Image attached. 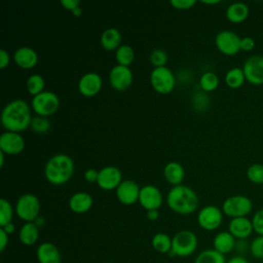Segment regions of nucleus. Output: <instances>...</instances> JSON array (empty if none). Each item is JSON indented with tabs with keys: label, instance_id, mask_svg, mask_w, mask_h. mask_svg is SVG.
Segmentation results:
<instances>
[{
	"label": "nucleus",
	"instance_id": "f257e3e1",
	"mask_svg": "<svg viewBox=\"0 0 263 263\" xmlns=\"http://www.w3.org/2000/svg\"><path fill=\"white\" fill-rule=\"evenodd\" d=\"M32 119L31 107L23 99L10 101L1 113V123L7 132H22L30 126Z\"/></svg>",
	"mask_w": 263,
	"mask_h": 263
},
{
	"label": "nucleus",
	"instance_id": "f03ea898",
	"mask_svg": "<svg viewBox=\"0 0 263 263\" xmlns=\"http://www.w3.org/2000/svg\"><path fill=\"white\" fill-rule=\"evenodd\" d=\"M168 208L178 214L189 215L197 210L199 200L193 189L186 185L174 186L166 195Z\"/></svg>",
	"mask_w": 263,
	"mask_h": 263
},
{
	"label": "nucleus",
	"instance_id": "7ed1b4c3",
	"mask_svg": "<svg viewBox=\"0 0 263 263\" xmlns=\"http://www.w3.org/2000/svg\"><path fill=\"white\" fill-rule=\"evenodd\" d=\"M73 159L64 153L51 156L45 164L44 176L52 185H63L67 183L74 174Z\"/></svg>",
	"mask_w": 263,
	"mask_h": 263
},
{
	"label": "nucleus",
	"instance_id": "20e7f679",
	"mask_svg": "<svg viewBox=\"0 0 263 263\" xmlns=\"http://www.w3.org/2000/svg\"><path fill=\"white\" fill-rule=\"evenodd\" d=\"M197 236L190 230H181L172 238L171 254L179 257L192 255L197 248Z\"/></svg>",
	"mask_w": 263,
	"mask_h": 263
},
{
	"label": "nucleus",
	"instance_id": "39448f33",
	"mask_svg": "<svg viewBox=\"0 0 263 263\" xmlns=\"http://www.w3.org/2000/svg\"><path fill=\"white\" fill-rule=\"evenodd\" d=\"M60 106V99L57 93L50 90H43L37 96H34L31 102L33 111L43 117H48L57 112Z\"/></svg>",
	"mask_w": 263,
	"mask_h": 263
},
{
	"label": "nucleus",
	"instance_id": "423d86ee",
	"mask_svg": "<svg viewBox=\"0 0 263 263\" xmlns=\"http://www.w3.org/2000/svg\"><path fill=\"white\" fill-rule=\"evenodd\" d=\"M253 210V202L251 198L246 195H232L227 197L222 204V212L227 217L240 218L247 217Z\"/></svg>",
	"mask_w": 263,
	"mask_h": 263
},
{
	"label": "nucleus",
	"instance_id": "0eeeda50",
	"mask_svg": "<svg viewBox=\"0 0 263 263\" xmlns=\"http://www.w3.org/2000/svg\"><path fill=\"white\" fill-rule=\"evenodd\" d=\"M40 201L35 194L25 193L21 195L15 204V212L20 219L25 222H34L40 213Z\"/></svg>",
	"mask_w": 263,
	"mask_h": 263
},
{
	"label": "nucleus",
	"instance_id": "6e6552de",
	"mask_svg": "<svg viewBox=\"0 0 263 263\" xmlns=\"http://www.w3.org/2000/svg\"><path fill=\"white\" fill-rule=\"evenodd\" d=\"M150 82L154 90L161 95H167L173 91L176 78L172 70L167 67L154 68L150 74Z\"/></svg>",
	"mask_w": 263,
	"mask_h": 263
},
{
	"label": "nucleus",
	"instance_id": "1a4fd4ad",
	"mask_svg": "<svg viewBox=\"0 0 263 263\" xmlns=\"http://www.w3.org/2000/svg\"><path fill=\"white\" fill-rule=\"evenodd\" d=\"M240 37L230 30L220 31L215 37L216 47L225 55H234L240 51Z\"/></svg>",
	"mask_w": 263,
	"mask_h": 263
},
{
	"label": "nucleus",
	"instance_id": "9d476101",
	"mask_svg": "<svg viewBox=\"0 0 263 263\" xmlns=\"http://www.w3.org/2000/svg\"><path fill=\"white\" fill-rule=\"evenodd\" d=\"M197 222L198 225L204 230H216L223 222V212L216 205H205L198 212Z\"/></svg>",
	"mask_w": 263,
	"mask_h": 263
},
{
	"label": "nucleus",
	"instance_id": "9b49d317",
	"mask_svg": "<svg viewBox=\"0 0 263 263\" xmlns=\"http://www.w3.org/2000/svg\"><path fill=\"white\" fill-rule=\"evenodd\" d=\"M246 80L253 85L263 84V55L253 54L246 60L242 66Z\"/></svg>",
	"mask_w": 263,
	"mask_h": 263
},
{
	"label": "nucleus",
	"instance_id": "f8f14e48",
	"mask_svg": "<svg viewBox=\"0 0 263 263\" xmlns=\"http://www.w3.org/2000/svg\"><path fill=\"white\" fill-rule=\"evenodd\" d=\"M109 81L115 90L124 91L133 83V72L129 67L117 64L110 70Z\"/></svg>",
	"mask_w": 263,
	"mask_h": 263
},
{
	"label": "nucleus",
	"instance_id": "ddd939ff",
	"mask_svg": "<svg viewBox=\"0 0 263 263\" xmlns=\"http://www.w3.org/2000/svg\"><path fill=\"white\" fill-rule=\"evenodd\" d=\"M25 149V140L20 133L4 132L0 136V151L4 154L15 155Z\"/></svg>",
	"mask_w": 263,
	"mask_h": 263
},
{
	"label": "nucleus",
	"instance_id": "4468645a",
	"mask_svg": "<svg viewBox=\"0 0 263 263\" xmlns=\"http://www.w3.org/2000/svg\"><path fill=\"white\" fill-rule=\"evenodd\" d=\"M122 182V174L120 170L113 165H108L99 171L97 184L104 190L116 189Z\"/></svg>",
	"mask_w": 263,
	"mask_h": 263
},
{
	"label": "nucleus",
	"instance_id": "2eb2a0df",
	"mask_svg": "<svg viewBox=\"0 0 263 263\" xmlns=\"http://www.w3.org/2000/svg\"><path fill=\"white\" fill-rule=\"evenodd\" d=\"M139 202L146 211L158 210L162 204V194L156 186L145 185L141 187Z\"/></svg>",
	"mask_w": 263,
	"mask_h": 263
},
{
	"label": "nucleus",
	"instance_id": "dca6fc26",
	"mask_svg": "<svg viewBox=\"0 0 263 263\" xmlns=\"http://www.w3.org/2000/svg\"><path fill=\"white\" fill-rule=\"evenodd\" d=\"M140 190L141 188L135 181L123 180L116 188V196L122 204H134L139 201Z\"/></svg>",
	"mask_w": 263,
	"mask_h": 263
},
{
	"label": "nucleus",
	"instance_id": "f3484780",
	"mask_svg": "<svg viewBox=\"0 0 263 263\" xmlns=\"http://www.w3.org/2000/svg\"><path fill=\"white\" fill-rule=\"evenodd\" d=\"M102 77L96 72H87L78 81V90L82 96H96L102 88Z\"/></svg>",
	"mask_w": 263,
	"mask_h": 263
},
{
	"label": "nucleus",
	"instance_id": "a211bd4d",
	"mask_svg": "<svg viewBox=\"0 0 263 263\" xmlns=\"http://www.w3.org/2000/svg\"><path fill=\"white\" fill-rule=\"evenodd\" d=\"M228 231L236 239H247L254 231L252 220L248 217L233 218L228 224Z\"/></svg>",
	"mask_w": 263,
	"mask_h": 263
},
{
	"label": "nucleus",
	"instance_id": "6ab92c4d",
	"mask_svg": "<svg viewBox=\"0 0 263 263\" xmlns=\"http://www.w3.org/2000/svg\"><path fill=\"white\" fill-rule=\"evenodd\" d=\"M14 63L22 69H32L38 63V54L35 49L29 46L18 47L13 53Z\"/></svg>",
	"mask_w": 263,
	"mask_h": 263
},
{
	"label": "nucleus",
	"instance_id": "aec40b11",
	"mask_svg": "<svg viewBox=\"0 0 263 263\" xmlns=\"http://www.w3.org/2000/svg\"><path fill=\"white\" fill-rule=\"evenodd\" d=\"M39 263H61V253L59 248L52 242H42L36 252Z\"/></svg>",
	"mask_w": 263,
	"mask_h": 263
},
{
	"label": "nucleus",
	"instance_id": "412c9836",
	"mask_svg": "<svg viewBox=\"0 0 263 263\" xmlns=\"http://www.w3.org/2000/svg\"><path fill=\"white\" fill-rule=\"evenodd\" d=\"M93 200L87 192H76L69 199V208L76 214H84L88 212L92 206Z\"/></svg>",
	"mask_w": 263,
	"mask_h": 263
},
{
	"label": "nucleus",
	"instance_id": "4be33fe9",
	"mask_svg": "<svg viewBox=\"0 0 263 263\" xmlns=\"http://www.w3.org/2000/svg\"><path fill=\"white\" fill-rule=\"evenodd\" d=\"M236 238L229 231L219 232L213 239L214 250L221 253L222 255L228 254L236 246Z\"/></svg>",
	"mask_w": 263,
	"mask_h": 263
},
{
	"label": "nucleus",
	"instance_id": "5701e85b",
	"mask_svg": "<svg viewBox=\"0 0 263 263\" xmlns=\"http://www.w3.org/2000/svg\"><path fill=\"white\" fill-rule=\"evenodd\" d=\"M249 6L243 2H233L226 9V17L233 24H239L249 16Z\"/></svg>",
	"mask_w": 263,
	"mask_h": 263
},
{
	"label": "nucleus",
	"instance_id": "b1692460",
	"mask_svg": "<svg viewBox=\"0 0 263 263\" xmlns=\"http://www.w3.org/2000/svg\"><path fill=\"white\" fill-rule=\"evenodd\" d=\"M163 177L170 184L174 186L181 185L185 177L184 167L179 162L171 161L166 163L163 168Z\"/></svg>",
	"mask_w": 263,
	"mask_h": 263
},
{
	"label": "nucleus",
	"instance_id": "393cba45",
	"mask_svg": "<svg viewBox=\"0 0 263 263\" xmlns=\"http://www.w3.org/2000/svg\"><path fill=\"white\" fill-rule=\"evenodd\" d=\"M121 34L115 28L106 29L101 35V44L108 51L116 50L120 46Z\"/></svg>",
	"mask_w": 263,
	"mask_h": 263
},
{
	"label": "nucleus",
	"instance_id": "a878e982",
	"mask_svg": "<svg viewBox=\"0 0 263 263\" xmlns=\"http://www.w3.org/2000/svg\"><path fill=\"white\" fill-rule=\"evenodd\" d=\"M20 240L25 246H33L39 237V227L34 222H25L18 232Z\"/></svg>",
	"mask_w": 263,
	"mask_h": 263
},
{
	"label": "nucleus",
	"instance_id": "bb28decb",
	"mask_svg": "<svg viewBox=\"0 0 263 263\" xmlns=\"http://www.w3.org/2000/svg\"><path fill=\"white\" fill-rule=\"evenodd\" d=\"M225 83L230 88H239L246 81V76L242 71V68L234 67L227 71L225 74Z\"/></svg>",
	"mask_w": 263,
	"mask_h": 263
},
{
	"label": "nucleus",
	"instance_id": "cd10ccee",
	"mask_svg": "<svg viewBox=\"0 0 263 263\" xmlns=\"http://www.w3.org/2000/svg\"><path fill=\"white\" fill-rule=\"evenodd\" d=\"M151 242H152L153 249L158 253L166 254L172 251V238L163 232L156 233L152 237Z\"/></svg>",
	"mask_w": 263,
	"mask_h": 263
},
{
	"label": "nucleus",
	"instance_id": "c85d7f7f",
	"mask_svg": "<svg viewBox=\"0 0 263 263\" xmlns=\"http://www.w3.org/2000/svg\"><path fill=\"white\" fill-rule=\"evenodd\" d=\"M115 58H116L118 65L128 67L135 60V52H134L133 47L127 44L120 45L115 50Z\"/></svg>",
	"mask_w": 263,
	"mask_h": 263
},
{
	"label": "nucleus",
	"instance_id": "c756f323",
	"mask_svg": "<svg viewBox=\"0 0 263 263\" xmlns=\"http://www.w3.org/2000/svg\"><path fill=\"white\" fill-rule=\"evenodd\" d=\"M194 263H226L224 255L214 249H209L200 252Z\"/></svg>",
	"mask_w": 263,
	"mask_h": 263
},
{
	"label": "nucleus",
	"instance_id": "7c9ffc66",
	"mask_svg": "<svg viewBox=\"0 0 263 263\" xmlns=\"http://www.w3.org/2000/svg\"><path fill=\"white\" fill-rule=\"evenodd\" d=\"M45 81L40 74H32L28 77L26 82V87L29 93L37 96L44 90Z\"/></svg>",
	"mask_w": 263,
	"mask_h": 263
},
{
	"label": "nucleus",
	"instance_id": "2f4dec72",
	"mask_svg": "<svg viewBox=\"0 0 263 263\" xmlns=\"http://www.w3.org/2000/svg\"><path fill=\"white\" fill-rule=\"evenodd\" d=\"M199 85L204 91H213L219 86V77L214 72H204L199 78Z\"/></svg>",
	"mask_w": 263,
	"mask_h": 263
},
{
	"label": "nucleus",
	"instance_id": "473e14b6",
	"mask_svg": "<svg viewBox=\"0 0 263 263\" xmlns=\"http://www.w3.org/2000/svg\"><path fill=\"white\" fill-rule=\"evenodd\" d=\"M13 217V210L11 203L5 199H0V226L4 227L5 225L11 223Z\"/></svg>",
	"mask_w": 263,
	"mask_h": 263
},
{
	"label": "nucleus",
	"instance_id": "72a5a7b5",
	"mask_svg": "<svg viewBox=\"0 0 263 263\" xmlns=\"http://www.w3.org/2000/svg\"><path fill=\"white\" fill-rule=\"evenodd\" d=\"M247 178L254 184H263V164H251L247 170Z\"/></svg>",
	"mask_w": 263,
	"mask_h": 263
},
{
	"label": "nucleus",
	"instance_id": "f704fd0d",
	"mask_svg": "<svg viewBox=\"0 0 263 263\" xmlns=\"http://www.w3.org/2000/svg\"><path fill=\"white\" fill-rule=\"evenodd\" d=\"M30 127L36 134H45L50 128V122L47 119V117L37 115L33 117Z\"/></svg>",
	"mask_w": 263,
	"mask_h": 263
},
{
	"label": "nucleus",
	"instance_id": "c9c22d12",
	"mask_svg": "<svg viewBox=\"0 0 263 263\" xmlns=\"http://www.w3.org/2000/svg\"><path fill=\"white\" fill-rule=\"evenodd\" d=\"M149 60H150L151 64L154 66V68L164 67L167 62V54L163 49L156 48L150 53Z\"/></svg>",
	"mask_w": 263,
	"mask_h": 263
},
{
	"label": "nucleus",
	"instance_id": "e433bc0d",
	"mask_svg": "<svg viewBox=\"0 0 263 263\" xmlns=\"http://www.w3.org/2000/svg\"><path fill=\"white\" fill-rule=\"evenodd\" d=\"M250 253L256 259H263V236L258 235L251 241Z\"/></svg>",
	"mask_w": 263,
	"mask_h": 263
},
{
	"label": "nucleus",
	"instance_id": "4c0bfd02",
	"mask_svg": "<svg viewBox=\"0 0 263 263\" xmlns=\"http://www.w3.org/2000/svg\"><path fill=\"white\" fill-rule=\"evenodd\" d=\"M251 220H252L254 232H256L258 235L263 236V209L258 210L253 215V218Z\"/></svg>",
	"mask_w": 263,
	"mask_h": 263
},
{
	"label": "nucleus",
	"instance_id": "58836bf2",
	"mask_svg": "<svg viewBox=\"0 0 263 263\" xmlns=\"http://www.w3.org/2000/svg\"><path fill=\"white\" fill-rule=\"evenodd\" d=\"M171 5H173L177 9H190L192 8L196 1L195 0H171Z\"/></svg>",
	"mask_w": 263,
	"mask_h": 263
},
{
	"label": "nucleus",
	"instance_id": "ea45409f",
	"mask_svg": "<svg viewBox=\"0 0 263 263\" xmlns=\"http://www.w3.org/2000/svg\"><path fill=\"white\" fill-rule=\"evenodd\" d=\"M255 40L252 37H242L240 39V50L242 51H251L255 47Z\"/></svg>",
	"mask_w": 263,
	"mask_h": 263
},
{
	"label": "nucleus",
	"instance_id": "a19ab883",
	"mask_svg": "<svg viewBox=\"0 0 263 263\" xmlns=\"http://www.w3.org/2000/svg\"><path fill=\"white\" fill-rule=\"evenodd\" d=\"M98 177H99V171H97L96 168H87L84 172V179L88 183H95V182L97 183Z\"/></svg>",
	"mask_w": 263,
	"mask_h": 263
},
{
	"label": "nucleus",
	"instance_id": "79ce46f5",
	"mask_svg": "<svg viewBox=\"0 0 263 263\" xmlns=\"http://www.w3.org/2000/svg\"><path fill=\"white\" fill-rule=\"evenodd\" d=\"M201 103L206 107L208 106V97L204 96L203 93H196L193 97V105H194V107H197L198 109H201V105H200Z\"/></svg>",
	"mask_w": 263,
	"mask_h": 263
},
{
	"label": "nucleus",
	"instance_id": "37998d69",
	"mask_svg": "<svg viewBox=\"0 0 263 263\" xmlns=\"http://www.w3.org/2000/svg\"><path fill=\"white\" fill-rule=\"evenodd\" d=\"M61 4L63 5L64 8L73 11L74 9H76L77 7H79L80 5V1L79 0H62Z\"/></svg>",
	"mask_w": 263,
	"mask_h": 263
},
{
	"label": "nucleus",
	"instance_id": "c03bdc74",
	"mask_svg": "<svg viewBox=\"0 0 263 263\" xmlns=\"http://www.w3.org/2000/svg\"><path fill=\"white\" fill-rule=\"evenodd\" d=\"M10 62V55L5 49H0V69H4Z\"/></svg>",
	"mask_w": 263,
	"mask_h": 263
},
{
	"label": "nucleus",
	"instance_id": "a18cd8bd",
	"mask_svg": "<svg viewBox=\"0 0 263 263\" xmlns=\"http://www.w3.org/2000/svg\"><path fill=\"white\" fill-rule=\"evenodd\" d=\"M8 245V234L0 228V252H3Z\"/></svg>",
	"mask_w": 263,
	"mask_h": 263
},
{
	"label": "nucleus",
	"instance_id": "49530a36",
	"mask_svg": "<svg viewBox=\"0 0 263 263\" xmlns=\"http://www.w3.org/2000/svg\"><path fill=\"white\" fill-rule=\"evenodd\" d=\"M226 263H250V262L241 256H235V257H232L231 259H229Z\"/></svg>",
	"mask_w": 263,
	"mask_h": 263
},
{
	"label": "nucleus",
	"instance_id": "de8ad7c7",
	"mask_svg": "<svg viewBox=\"0 0 263 263\" xmlns=\"http://www.w3.org/2000/svg\"><path fill=\"white\" fill-rule=\"evenodd\" d=\"M158 210H151V211H147V218L150 221H155L158 219Z\"/></svg>",
	"mask_w": 263,
	"mask_h": 263
},
{
	"label": "nucleus",
	"instance_id": "09e8293b",
	"mask_svg": "<svg viewBox=\"0 0 263 263\" xmlns=\"http://www.w3.org/2000/svg\"><path fill=\"white\" fill-rule=\"evenodd\" d=\"M8 235L9 234H11V233H13L14 232V229H15V227H14V224L11 222V223H9V224H7V225H5L4 227H1Z\"/></svg>",
	"mask_w": 263,
	"mask_h": 263
},
{
	"label": "nucleus",
	"instance_id": "8fccbe9b",
	"mask_svg": "<svg viewBox=\"0 0 263 263\" xmlns=\"http://www.w3.org/2000/svg\"><path fill=\"white\" fill-rule=\"evenodd\" d=\"M71 12H72V14H73L74 16L78 17V16H80V15L82 14V9H81L80 6H79V7H77L76 9H74L73 11H71Z\"/></svg>",
	"mask_w": 263,
	"mask_h": 263
},
{
	"label": "nucleus",
	"instance_id": "3c124183",
	"mask_svg": "<svg viewBox=\"0 0 263 263\" xmlns=\"http://www.w3.org/2000/svg\"><path fill=\"white\" fill-rule=\"evenodd\" d=\"M34 223L39 227V226H42L43 224H44V219L42 218V217H38L35 221H34Z\"/></svg>",
	"mask_w": 263,
	"mask_h": 263
},
{
	"label": "nucleus",
	"instance_id": "603ef678",
	"mask_svg": "<svg viewBox=\"0 0 263 263\" xmlns=\"http://www.w3.org/2000/svg\"><path fill=\"white\" fill-rule=\"evenodd\" d=\"M202 3H205V4H218V3H220V1L219 0H202L201 1Z\"/></svg>",
	"mask_w": 263,
	"mask_h": 263
},
{
	"label": "nucleus",
	"instance_id": "864d4df0",
	"mask_svg": "<svg viewBox=\"0 0 263 263\" xmlns=\"http://www.w3.org/2000/svg\"><path fill=\"white\" fill-rule=\"evenodd\" d=\"M0 166H3L4 164V153L2 151H0Z\"/></svg>",
	"mask_w": 263,
	"mask_h": 263
},
{
	"label": "nucleus",
	"instance_id": "5fc2aeb1",
	"mask_svg": "<svg viewBox=\"0 0 263 263\" xmlns=\"http://www.w3.org/2000/svg\"><path fill=\"white\" fill-rule=\"evenodd\" d=\"M107 263H112V262H107Z\"/></svg>",
	"mask_w": 263,
	"mask_h": 263
}]
</instances>
